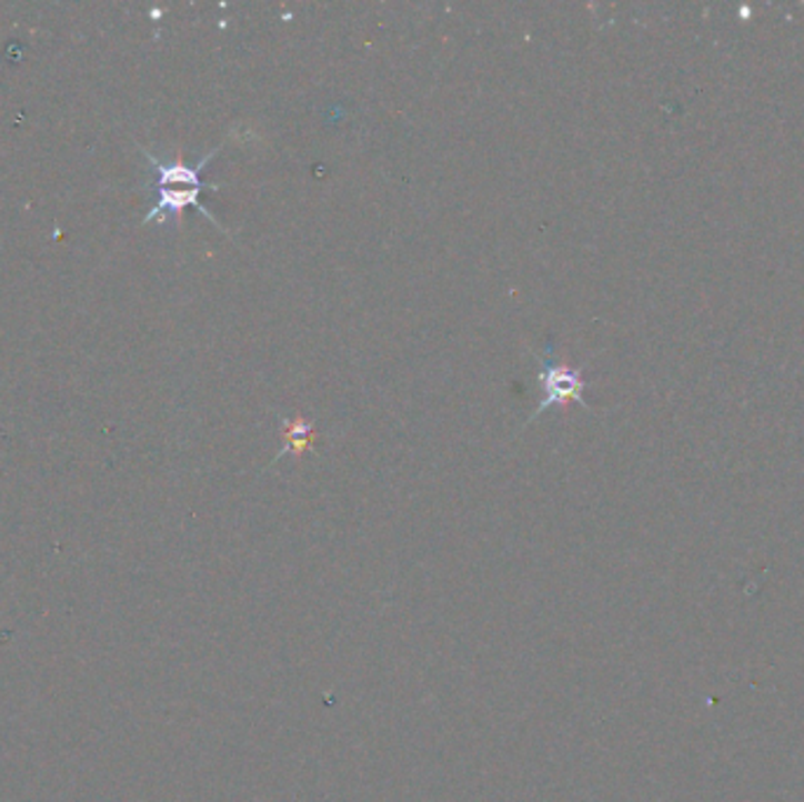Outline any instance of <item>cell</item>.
Returning <instances> with one entry per match:
<instances>
[{"mask_svg":"<svg viewBox=\"0 0 804 802\" xmlns=\"http://www.w3.org/2000/svg\"><path fill=\"white\" fill-rule=\"evenodd\" d=\"M283 438H285V445H283V450L278 452L275 459H280V457L288 454V452L301 454L306 448H311L313 421H309V419H304V417H294V419L283 421Z\"/></svg>","mask_w":804,"mask_h":802,"instance_id":"obj_4","label":"cell"},{"mask_svg":"<svg viewBox=\"0 0 804 802\" xmlns=\"http://www.w3.org/2000/svg\"><path fill=\"white\" fill-rule=\"evenodd\" d=\"M155 191H158V203L144 217V224L153 222V219H158L160 224H165L168 219H174V222H179V219H182V212L187 208H195V210L203 212L217 229H221L227 233V229L219 224V219L203 203H200V193H203V189L187 187V189H155Z\"/></svg>","mask_w":804,"mask_h":802,"instance_id":"obj_2","label":"cell"},{"mask_svg":"<svg viewBox=\"0 0 804 802\" xmlns=\"http://www.w3.org/2000/svg\"><path fill=\"white\" fill-rule=\"evenodd\" d=\"M219 153V147L214 151H210L208 156H203L198 160L195 166H187L182 163V158L172 160V163H163V160H158L155 156H151L149 151H144V156L151 160V166L155 168V189H165V187H193V189H203V191H219V184H210V182H203V177H200V172H203V168L210 163V160Z\"/></svg>","mask_w":804,"mask_h":802,"instance_id":"obj_3","label":"cell"},{"mask_svg":"<svg viewBox=\"0 0 804 802\" xmlns=\"http://www.w3.org/2000/svg\"><path fill=\"white\" fill-rule=\"evenodd\" d=\"M551 351H553V344L549 342L546 355L539 358V384H541V391H544V398H541L539 408L530 414L527 427L546 410H551L553 405L581 403L584 408H591L584 398L586 382H584V377H581V368L557 363V360L551 358Z\"/></svg>","mask_w":804,"mask_h":802,"instance_id":"obj_1","label":"cell"}]
</instances>
